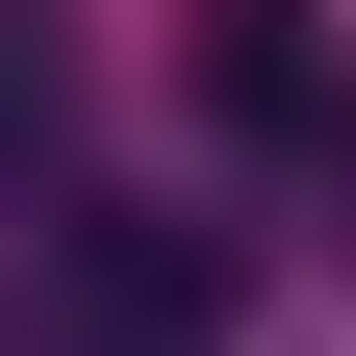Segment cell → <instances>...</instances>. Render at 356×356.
Returning <instances> with one entry per match:
<instances>
[{"instance_id":"6da1fadb","label":"cell","mask_w":356,"mask_h":356,"mask_svg":"<svg viewBox=\"0 0 356 356\" xmlns=\"http://www.w3.org/2000/svg\"><path fill=\"white\" fill-rule=\"evenodd\" d=\"M178 76H204L229 127H280V153L331 127V51H305V0H178Z\"/></svg>"},{"instance_id":"7a4b0ae2","label":"cell","mask_w":356,"mask_h":356,"mask_svg":"<svg viewBox=\"0 0 356 356\" xmlns=\"http://www.w3.org/2000/svg\"><path fill=\"white\" fill-rule=\"evenodd\" d=\"M51 153H76V51L0 0V178H51Z\"/></svg>"},{"instance_id":"3957f363","label":"cell","mask_w":356,"mask_h":356,"mask_svg":"<svg viewBox=\"0 0 356 356\" xmlns=\"http://www.w3.org/2000/svg\"><path fill=\"white\" fill-rule=\"evenodd\" d=\"M305 153H331V204H356V102H331V127H305Z\"/></svg>"}]
</instances>
